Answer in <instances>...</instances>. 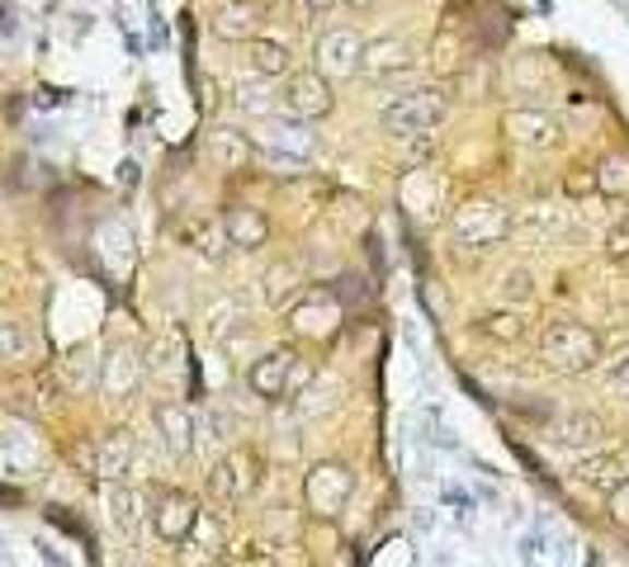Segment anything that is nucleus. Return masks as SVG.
<instances>
[{
	"label": "nucleus",
	"mask_w": 629,
	"mask_h": 567,
	"mask_svg": "<svg viewBox=\"0 0 629 567\" xmlns=\"http://www.w3.org/2000/svg\"><path fill=\"white\" fill-rule=\"evenodd\" d=\"M539 360L554 374H588V369L602 364V340H596L592 326L559 317L539 331Z\"/></svg>",
	"instance_id": "1"
},
{
	"label": "nucleus",
	"mask_w": 629,
	"mask_h": 567,
	"mask_svg": "<svg viewBox=\"0 0 629 567\" xmlns=\"http://www.w3.org/2000/svg\"><path fill=\"white\" fill-rule=\"evenodd\" d=\"M446 113H450V99L440 91H407L383 105L379 123H383V133H393V137H431L436 128L446 123Z\"/></svg>",
	"instance_id": "2"
},
{
	"label": "nucleus",
	"mask_w": 629,
	"mask_h": 567,
	"mask_svg": "<svg viewBox=\"0 0 629 567\" xmlns=\"http://www.w3.org/2000/svg\"><path fill=\"white\" fill-rule=\"evenodd\" d=\"M247 388L261 397V402H280V397L308 388V369L294 350H284V346L265 350L261 360H251V369H247Z\"/></svg>",
	"instance_id": "3"
},
{
	"label": "nucleus",
	"mask_w": 629,
	"mask_h": 567,
	"mask_svg": "<svg viewBox=\"0 0 629 567\" xmlns=\"http://www.w3.org/2000/svg\"><path fill=\"white\" fill-rule=\"evenodd\" d=\"M261 147H265V156H275L280 166L298 170L318 152V133H312L304 119H294V113H270V119H261Z\"/></svg>",
	"instance_id": "4"
},
{
	"label": "nucleus",
	"mask_w": 629,
	"mask_h": 567,
	"mask_svg": "<svg viewBox=\"0 0 629 567\" xmlns=\"http://www.w3.org/2000/svg\"><path fill=\"white\" fill-rule=\"evenodd\" d=\"M351 492H355V473L346 463H336V459H322V463H312L308 468V478H304V502L312 516H341L351 502Z\"/></svg>",
	"instance_id": "5"
},
{
	"label": "nucleus",
	"mask_w": 629,
	"mask_h": 567,
	"mask_svg": "<svg viewBox=\"0 0 629 567\" xmlns=\"http://www.w3.org/2000/svg\"><path fill=\"white\" fill-rule=\"evenodd\" d=\"M450 232L464 241V246H492V241L511 237V213L492 198H464L450 218Z\"/></svg>",
	"instance_id": "6"
},
{
	"label": "nucleus",
	"mask_w": 629,
	"mask_h": 567,
	"mask_svg": "<svg viewBox=\"0 0 629 567\" xmlns=\"http://www.w3.org/2000/svg\"><path fill=\"white\" fill-rule=\"evenodd\" d=\"M280 105L284 113H294V119H304V123H318L327 119V113L336 109V95H332V81L318 76V71H289L284 76V91H280Z\"/></svg>",
	"instance_id": "7"
},
{
	"label": "nucleus",
	"mask_w": 629,
	"mask_h": 567,
	"mask_svg": "<svg viewBox=\"0 0 629 567\" xmlns=\"http://www.w3.org/2000/svg\"><path fill=\"white\" fill-rule=\"evenodd\" d=\"M360 52H365V38L355 28H327L312 43V71L327 81H351L360 76Z\"/></svg>",
	"instance_id": "8"
},
{
	"label": "nucleus",
	"mask_w": 629,
	"mask_h": 567,
	"mask_svg": "<svg viewBox=\"0 0 629 567\" xmlns=\"http://www.w3.org/2000/svg\"><path fill=\"white\" fill-rule=\"evenodd\" d=\"M360 71L369 81H403L417 71V48H412V38H403V34H375V38H365Z\"/></svg>",
	"instance_id": "9"
},
{
	"label": "nucleus",
	"mask_w": 629,
	"mask_h": 567,
	"mask_svg": "<svg viewBox=\"0 0 629 567\" xmlns=\"http://www.w3.org/2000/svg\"><path fill=\"white\" fill-rule=\"evenodd\" d=\"M502 133L525 152H554L563 142V123L549 109H507Z\"/></svg>",
	"instance_id": "10"
},
{
	"label": "nucleus",
	"mask_w": 629,
	"mask_h": 567,
	"mask_svg": "<svg viewBox=\"0 0 629 567\" xmlns=\"http://www.w3.org/2000/svg\"><path fill=\"white\" fill-rule=\"evenodd\" d=\"M147 516H152V534L162 539V544H190V534L199 524V506H194V496H185V492H156Z\"/></svg>",
	"instance_id": "11"
},
{
	"label": "nucleus",
	"mask_w": 629,
	"mask_h": 567,
	"mask_svg": "<svg viewBox=\"0 0 629 567\" xmlns=\"http://www.w3.org/2000/svg\"><path fill=\"white\" fill-rule=\"evenodd\" d=\"M256 482H261V454L251 449H227L218 463H213V487H218V496H227V502H247V496L256 492Z\"/></svg>",
	"instance_id": "12"
},
{
	"label": "nucleus",
	"mask_w": 629,
	"mask_h": 567,
	"mask_svg": "<svg viewBox=\"0 0 629 567\" xmlns=\"http://www.w3.org/2000/svg\"><path fill=\"white\" fill-rule=\"evenodd\" d=\"M142 369H147V354L138 346H114L105 360H99V388L109 397H128L142 383Z\"/></svg>",
	"instance_id": "13"
},
{
	"label": "nucleus",
	"mask_w": 629,
	"mask_h": 567,
	"mask_svg": "<svg viewBox=\"0 0 629 567\" xmlns=\"http://www.w3.org/2000/svg\"><path fill=\"white\" fill-rule=\"evenodd\" d=\"M223 232H227V241H233L237 251H261L265 241H270V218L256 204H227L223 208Z\"/></svg>",
	"instance_id": "14"
},
{
	"label": "nucleus",
	"mask_w": 629,
	"mask_h": 567,
	"mask_svg": "<svg viewBox=\"0 0 629 567\" xmlns=\"http://www.w3.org/2000/svg\"><path fill=\"white\" fill-rule=\"evenodd\" d=\"M606 435L602 417H592V411H559V417L549 421V439L563 449H596Z\"/></svg>",
	"instance_id": "15"
},
{
	"label": "nucleus",
	"mask_w": 629,
	"mask_h": 567,
	"mask_svg": "<svg viewBox=\"0 0 629 567\" xmlns=\"http://www.w3.org/2000/svg\"><path fill=\"white\" fill-rule=\"evenodd\" d=\"M128 463H133V439H128V431H109V435H99L95 439V449H91V473L99 482H123L128 473Z\"/></svg>",
	"instance_id": "16"
},
{
	"label": "nucleus",
	"mask_w": 629,
	"mask_h": 567,
	"mask_svg": "<svg viewBox=\"0 0 629 567\" xmlns=\"http://www.w3.org/2000/svg\"><path fill=\"white\" fill-rule=\"evenodd\" d=\"M289 326L304 340H327V336H336V326H341V307L327 303V298H298L289 307Z\"/></svg>",
	"instance_id": "17"
},
{
	"label": "nucleus",
	"mask_w": 629,
	"mask_h": 567,
	"mask_svg": "<svg viewBox=\"0 0 629 567\" xmlns=\"http://www.w3.org/2000/svg\"><path fill=\"white\" fill-rule=\"evenodd\" d=\"M204 152H209V161L213 170H227V176H237V170H247L251 166V137L247 133H237V128H213V133L204 137Z\"/></svg>",
	"instance_id": "18"
},
{
	"label": "nucleus",
	"mask_w": 629,
	"mask_h": 567,
	"mask_svg": "<svg viewBox=\"0 0 629 567\" xmlns=\"http://www.w3.org/2000/svg\"><path fill=\"white\" fill-rule=\"evenodd\" d=\"M247 62H251V76L261 81H280L294 71V48L284 38H270V34H256L247 43Z\"/></svg>",
	"instance_id": "19"
},
{
	"label": "nucleus",
	"mask_w": 629,
	"mask_h": 567,
	"mask_svg": "<svg viewBox=\"0 0 629 567\" xmlns=\"http://www.w3.org/2000/svg\"><path fill=\"white\" fill-rule=\"evenodd\" d=\"M152 421H156V431H162L166 454L185 459V454L194 449V417H190V411H185L180 402H162V407L152 411Z\"/></svg>",
	"instance_id": "20"
},
{
	"label": "nucleus",
	"mask_w": 629,
	"mask_h": 567,
	"mask_svg": "<svg viewBox=\"0 0 629 567\" xmlns=\"http://www.w3.org/2000/svg\"><path fill=\"white\" fill-rule=\"evenodd\" d=\"M497 303L502 307H517V312H525L535 303V293H539V284H535V269L531 265H507L502 275H497Z\"/></svg>",
	"instance_id": "21"
},
{
	"label": "nucleus",
	"mask_w": 629,
	"mask_h": 567,
	"mask_svg": "<svg viewBox=\"0 0 629 567\" xmlns=\"http://www.w3.org/2000/svg\"><path fill=\"white\" fill-rule=\"evenodd\" d=\"M474 331L497 340V346H517V340H525V331H531V322H525V312H517V307H497V312L474 317Z\"/></svg>",
	"instance_id": "22"
},
{
	"label": "nucleus",
	"mask_w": 629,
	"mask_h": 567,
	"mask_svg": "<svg viewBox=\"0 0 629 567\" xmlns=\"http://www.w3.org/2000/svg\"><path fill=\"white\" fill-rule=\"evenodd\" d=\"M298 289H304V275H298V265L289 261H275V265H265V275H261V298H265V307H289Z\"/></svg>",
	"instance_id": "23"
},
{
	"label": "nucleus",
	"mask_w": 629,
	"mask_h": 567,
	"mask_svg": "<svg viewBox=\"0 0 629 567\" xmlns=\"http://www.w3.org/2000/svg\"><path fill=\"white\" fill-rule=\"evenodd\" d=\"M0 459H5L10 468H28L38 459V435L28 431L24 421H5L0 425Z\"/></svg>",
	"instance_id": "24"
},
{
	"label": "nucleus",
	"mask_w": 629,
	"mask_h": 567,
	"mask_svg": "<svg viewBox=\"0 0 629 567\" xmlns=\"http://www.w3.org/2000/svg\"><path fill=\"white\" fill-rule=\"evenodd\" d=\"M247 317H251L247 303H241L237 293H223L218 303H213V307L204 312V326H209V336H213V340H227L233 331H241V326H251Z\"/></svg>",
	"instance_id": "25"
},
{
	"label": "nucleus",
	"mask_w": 629,
	"mask_h": 567,
	"mask_svg": "<svg viewBox=\"0 0 629 567\" xmlns=\"http://www.w3.org/2000/svg\"><path fill=\"white\" fill-rule=\"evenodd\" d=\"M213 34H218L223 43H251L256 38V10L241 5V0L223 5L218 14H213Z\"/></svg>",
	"instance_id": "26"
},
{
	"label": "nucleus",
	"mask_w": 629,
	"mask_h": 567,
	"mask_svg": "<svg viewBox=\"0 0 629 567\" xmlns=\"http://www.w3.org/2000/svg\"><path fill=\"white\" fill-rule=\"evenodd\" d=\"M233 105L241 113H251V119H270V113H275V91H270V81H261V76L237 81L233 85Z\"/></svg>",
	"instance_id": "27"
},
{
	"label": "nucleus",
	"mask_w": 629,
	"mask_h": 567,
	"mask_svg": "<svg viewBox=\"0 0 629 567\" xmlns=\"http://www.w3.org/2000/svg\"><path fill=\"white\" fill-rule=\"evenodd\" d=\"M596 194H610V198H629V156H606L596 166Z\"/></svg>",
	"instance_id": "28"
},
{
	"label": "nucleus",
	"mask_w": 629,
	"mask_h": 567,
	"mask_svg": "<svg viewBox=\"0 0 629 567\" xmlns=\"http://www.w3.org/2000/svg\"><path fill=\"white\" fill-rule=\"evenodd\" d=\"M34 354V331L24 322H0V360H28Z\"/></svg>",
	"instance_id": "29"
},
{
	"label": "nucleus",
	"mask_w": 629,
	"mask_h": 567,
	"mask_svg": "<svg viewBox=\"0 0 629 567\" xmlns=\"http://www.w3.org/2000/svg\"><path fill=\"white\" fill-rule=\"evenodd\" d=\"M62 378H67V388H71V393H85L91 383H99V360H91L85 350L67 354V360H62Z\"/></svg>",
	"instance_id": "30"
},
{
	"label": "nucleus",
	"mask_w": 629,
	"mask_h": 567,
	"mask_svg": "<svg viewBox=\"0 0 629 567\" xmlns=\"http://www.w3.org/2000/svg\"><path fill=\"white\" fill-rule=\"evenodd\" d=\"M511 227H521V232H539V237H554V232H563V213L554 208V204H531V208H525V218L511 222Z\"/></svg>",
	"instance_id": "31"
},
{
	"label": "nucleus",
	"mask_w": 629,
	"mask_h": 567,
	"mask_svg": "<svg viewBox=\"0 0 629 567\" xmlns=\"http://www.w3.org/2000/svg\"><path fill=\"white\" fill-rule=\"evenodd\" d=\"M133 506H138V492H133V487H119V482H114V487H109V520L119 524L123 534L133 530Z\"/></svg>",
	"instance_id": "32"
},
{
	"label": "nucleus",
	"mask_w": 629,
	"mask_h": 567,
	"mask_svg": "<svg viewBox=\"0 0 629 567\" xmlns=\"http://www.w3.org/2000/svg\"><path fill=\"white\" fill-rule=\"evenodd\" d=\"M606 255H616V261H625V255H629V213L606 227Z\"/></svg>",
	"instance_id": "33"
},
{
	"label": "nucleus",
	"mask_w": 629,
	"mask_h": 567,
	"mask_svg": "<svg viewBox=\"0 0 629 567\" xmlns=\"http://www.w3.org/2000/svg\"><path fill=\"white\" fill-rule=\"evenodd\" d=\"M573 473H578L582 482H596V487H602V482H610V473H616V463H610V459H582Z\"/></svg>",
	"instance_id": "34"
},
{
	"label": "nucleus",
	"mask_w": 629,
	"mask_h": 567,
	"mask_svg": "<svg viewBox=\"0 0 629 567\" xmlns=\"http://www.w3.org/2000/svg\"><path fill=\"white\" fill-rule=\"evenodd\" d=\"M563 190L582 198V194H592L596 190V170H568V180H563Z\"/></svg>",
	"instance_id": "35"
},
{
	"label": "nucleus",
	"mask_w": 629,
	"mask_h": 567,
	"mask_svg": "<svg viewBox=\"0 0 629 567\" xmlns=\"http://www.w3.org/2000/svg\"><path fill=\"white\" fill-rule=\"evenodd\" d=\"M298 10H304L308 24H318V20H327V14L336 10V0H298Z\"/></svg>",
	"instance_id": "36"
},
{
	"label": "nucleus",
	"mask_w": 629,
	"mask_h": 567,
	"mask_svg": "<svg viewBox=\"0 0 629 567\" xmlns=\"http://www.w3.org/2000/svg\"><path fill=\"white\" fill-rule=\"evenodd\" d=\"M610 516H616L620 524H629V482H620V487L610 492Z\"/></svg>",
	"instance_id": "37"
},
{
	"label": "nucleus",
	"mask_w": 629,
	"mask_h": 567,
	"mask_svg": "<svg viewBox=\"0 0 629 567\" xmlns=\"http://www.w3.org/2000/svg\"><path fill=\"white\" fill-rule=\"evenodd\" d=\"M610 383H616V388H629V354H620V360L610 364Z\"/></svg>",
	"instance_id": "38"
},
{
	"label": "nucleus",
	"mask_w": 629,
	"mask_h": 567,
	"mask_svg": "<svg viewBox=\"0 0 629 567\" xmlns=\"http://www.w3.org/2000/svg\"><path fill=\"white\" fill-rule=\"evenodd\" d=\"M336 5H346V10H355V14H365V10H375L379 0H336Z\"/></svg>",
	"instance_id": "39"
}]
</instances>
